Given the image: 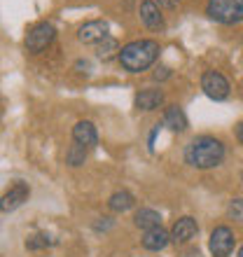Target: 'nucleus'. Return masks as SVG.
I'll list each match as a JSON object with an SVG mask.
<instances>
[{"mask_svg": "<svg viewBox=\"0 0 243 257\" xmlns=\"http://www.w3.org/2000/svg\"><path fill=\"white\" fill-rule=\"evenodd\" d=\"M134 206H136V196L129 190H117V192H112L108 199V208L112 210V213H127V210H131Z\"/></svg>", "mask_w": 243, "mask_h": 257, "instance_id": "nucleus-15", "label": "nucleus"}, {"mask_svg": "<svg viewBox=\"0 0 243 257\" xmlns=\"http://www.w3.org/2000/svg\"><path fill=\"white\" fill-rule=\"evenodd\" d=\"M196 234H199V224H196V220L192 215L178 217L173 227H171V241L178 245L189 243L192 238H196Z\"/></svg>", "mask_w": 243, "mask_h": 257, "instance_id": "nucleus-9", "label": "nucleus"}, {"mask_svg": "<svg viewBox=\"0 0 243 257\" xmlns=\"http://www.w3.org/2000/svg\"><path fill=\"white\" fill-rule=\"evenodd\" d=\"M234 134H236V141L243 145V119L236 124V128H234Z\"/></svg>", "mask_w": 243, "mask_h": 257, "instance_id": "nucleus-24", "label": "nucleus"}, {"mask_svg": "<svg viewBox=\"0 0 243 257\" xmlns=\"http://www.w3.org/2000/svg\"><path fill=\"white\" fill-rule=\"evenodd\" d=\"M103 38H108V21H103V19L84 21L77 28V40L82 45H98Z\"/></svg>", "mask_w": 243, "mask_h": 257, "instance_id": "nucleus-8", "label": "nucleus"}, {"mask_svg": "<svg viewBox=\"0 0 243 257\" xmlns=\"http://www.w3.org/2000/svg\"><path fill=\"white\" fill-rule=\"evenodd\" d=\"M84 162H87V148L73 141V145L66 150V164L73 166V169H77V166H82Z\"/></svg>", "mask_w": 243, "mask_h": 257, "instance_id": "nucleus-18", "label": "nucleus"}, {"mask_svg": "<svg viewBox=\"0 0 243 257\" xmlns=\"http://www.w3.org/2000/svg\"><path fill=\"white\" fill-rule=\"evenodd\" d=\"M166 101V94L162 89L157 87H148V89H141L134 98V105L136 110H143V112H152V110H159Z\"/></svg>", "mask_w": 243, "mask_h": 257, "instance_id": "nucleus-10", "label": "nucleus"}, {"mask_svg": "<svg viewBox=\"0 0 243 257\" xmlns=\"http://www.w3.org/2000/svg\"><path fill=\"white\" fill-rule=\"evenodd\" d=\"M234 243H236L234 231H231L227 224H217L215 229L210 231L208 250L213 257H229L231 250H234Z\"/></svg>", "mask_w": 243, "mask_h": 257, "instance_id": "nucleus-5", "label": "nucleus"}, {"mask_svg": "<svg viewBox=\"0 0 243 257\" xmlns=\"http://www.w3.org/2000/svg\"><path fill=\"white\" fill-rule=\"evenodd\" d=\"M236 257H243V245H241V248H238V255Z\"/></svg>", "mask_w": 243, "mask_h": 257, "instance_id": "nucleus-25", "label": "nucleus"}, {"mask_svg": "<svg viewBox=\"0 0 243 257\" xmlns=\"http://www.w3.org/2000/svg\"><path fill=\"white\" fill-rule=\"evenodd\" d=\"M56 38V28L52 21H38L28 28L26 38H24V47L28 54H42L45 49L54 42Z\"/></svg>", "mask_w": 243, "mask_h": 257, "instance_id": "nucleus-4", "label": "nucleus"}, {"mask_svg": "<svg viewBox=\"0 0 243 257\" xmlns=\"http://www.w3.org/2000/svg\"><path fill=\"white\" fill-rule=\"evenodd\" d=\"M134 224L143 231H150V229H155V227H162V215L155 208H141V210H136Z\"/></svg>", "mask_w": 243, "mask_h": 257, "instance_id": "nucleus-16", "label": "nucleus"}, {"mask_svg": "<svg viewBox=\"0 0 243 257\" xmlns=\"http://www.w3.org/2000/svg\"><path fill=\"white\" fill-rule=\"evenodd\" d=\"M31 196V187L26 183H14L5 194L0 196V213H12V210L21 208Z\"/></svg>", "mask_w": 243, "mask_h": 257, "instance_id": "nucleus-7", "label": "nucleus"}, {"mask_svg": "<svg viewBox=\"0 0 243 257\" xmlns=\"http://www.w3.org/2000/svg\"><path fill=\"white\" fill-rule=\"evenodd\" d=\"M201 89L210 101H224V98H229L231 87H229V80H227L222 73L206 70V73L201 75Z\"/></svg>", "mask_w": 243, "mask_h": 257, "instance_id": "nucleus-6", "label": "nucleus"}, {"mask_svg": "<svg viewBox=\"0 0 243 257\" xmlns=\"http://www.w3.org/2000/svg\"><path fill=\"white\" fill-rule=\"evenodd\" d=\"M206 17L222 26H234L243 21V0H208Z\"/></svg>", "mask_w": 243, "mask_h": 257, "instance_id": "nucleus-3", "label": "nucleus"}, {"mask_svg": "<svg viewBox=\"0 0 243 257\" xmlns=\"http://www.w3.org/2000/svg\"><path fill=\"white\" fill-rule=\"evenodd\" d=\"M122 47H119V42L115 40V38H103L98 45H96V56L101 59V61H110L112 56H119Z\"/></svg>", "mask_w": 243, "mask_h": 257, "instance_id": "nucleus-17", "label": "nucleus"}, {"mask_svg": "<svg viewBox=\"0 0 243 257\" xmlns=\"http://www.w3.org/2000/svg\"><path fill=\"white\" fill-rule=\"evenodd\" d=\"M227 217L229 220H236V222H243V199H231L227 203Z\"/></svg>", "mask_w": 243, "mask_h": 257, "instance_id": "nucleus-20", "label": "nucleus"}, {"mask_svg": "<svg viewBox=\"0 0 243 257\" xmlns=\"http://www.w3.org/2000/svg\"><path fill=\"white\" fill-rule=\"evenodd\" d=\"M138 14H141V21L145 24V28H150V31H164L166 28L164 14L155 0H143L141 7H138Z\"/></svg>", "mask_w": 243, "mask_h": 257, "instance_id": "nucleus-11", "label": "nucleus"}, {"mask_svg": "<svg viewBox=\"0 0 243 257\" xmlns=\"http://www.w3.org/2000/svg\"><path fill=\"white\" fill-rule=\"evenodd\" d=\"M157 82H162V80H166V77H171V68H166V66H162V68H157L155 70V75H152Z\"/></svg>", "mask_w": 243, "mask_h": 257, "instance_id": "nucleus-22", "label": "nucleus"}, {"mask_svg": "<svg viewBox=\"0 0 243 257\" xmlns=\"http://www.w3.org/2000/svg\"><path fill=\"white\" fill-rule=\"evenodd\" d=\"M73 141L84 145V148H96L98 145V131L89 119H80V122L73 126Z\"/></svg>", "mask_w": 243, "mask_h": 257, "instance_id": "nucleus-12", "label": "nucleus"}, {"mask_svg": "<svg viewBox=\"0 0 243 257\" xmlns=\"http://www.w3.org/2000/svg\"><path fill=\"white\" fill-rule=\"evenodd\" d=\"M159 52H162V47H159L157 40H150V38L131 40L122 47L117 61L127 73H145L148 68L155 66V61L159 59Z\"/></svg>", "mask_w": 243, "mask_h": 257, "instance_id": "nucleus-2", "label": "nucleus"}, {"mask_svg": "<svg viewBox=\"0 0 243 257\" xmlns=\"http://www.w3.org/2000/svg\"><path fill=\"white\" fill-rule=\"evenodd\" d=\"M54 241L47 236V234H33V236L26 238V250H42V248H47V245H52Z\"/></svg>", "mask_w": 243, "mask_h": 257, "instance_id": "nucleus-19", "label": "nucleus"}, {"mask_svg": "<svg viewBox=\"0 0 243 257\" xmlns=\"http://www.w3.org/2000/svg\"><path fill=\"white\" fill-rule=\"evenodd\" d=\"M162 124L166 128H171L173 134H182V131H187V117H185V112H182L180 105H166Z\"/></svg>", "mask_w": 243, "mask_h": 257, "instance_id": "nucleus-14", "label": "nucleus"}, {"mask_svg": "<svg viewBox=\"0 0 243 257\" xmlns=\"http://www.w3.org/2000/svg\"><path fill=\"white\" fill-rule=\"evenodd\" d=\"M112 224H115V220H112V217H98V220L94 222V229L96 231H108Z\"/></svg>", "mask_w": 243, "mask_h": 257, "instance_id": "nucleus-21", "label": "nucleus"}, {"mask_svg": "<svg viewBox=\"0 0 243 257\" xmlns=\"http://www.w3.org/2000/svg\"><path fill=\"white\" fill-rule=\"evenodd\" d=\"M155 3H159V5L166 7V10H173V7H178V3H180V0H155Z\"/></svg>", "mask_w": 243, "mask_h": 257, "instance_id": "nucleus-23", "label": "nucleus"}, {"mask_svg": "<svg viewBox=\"0 0 243 257\" xmlns=\"http://www.w3.org/2000/svg\"><path fill=\"white\" fill-rule=\"evenodd\" d=\"M224 155H227L224 143L208 134L194 136V138L187 143V148H185V162L196 171H208V169L220 166Z\"/></svg>", "mask_w": 243, "mask_h": 257, "instance_id": "nucleus-1", "label": "nucleus"}, {"mask_svg": "<svg viewBox=\"0 0 243 257\" xmlns=\"http://www.w3.org/2000/svg\"><path fill=\"white\" fill-rule=\"evenodd\" d=\"M143 248L150 252H159L164 250L166 245L171 243V231H166L164 227H155V229H150L143 234Z\"/></svg>", "mask_w": 243, "mask_h": 257, "instance_id": "nucleus-13", "label": "nucleus"}]
</instances>
